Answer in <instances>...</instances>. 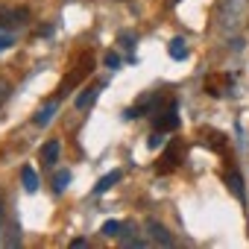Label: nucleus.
Wrapping results in <instances>:
<instances>
[{
	"mask_svg": "<svg viewBox=\"0 0 249 249\" xmlns=\"http://www.w3.org/2000/svg\"><path fill=\"white\" fill-rule=\"evenodd\" d=\"M246 12H249L246 0H220L217 3V27L231 36V33H237L243 27Z\"/></svg>",
	"mask_w": 249,
	"mask_h": 249,
	"instance_id": "f257e3e1",
	"label": "nucleus"
},
{
	"mask_svg": "<svg viewBox=\"0 0 249 249\" xmlns=\"http://www.w3.org/2000/svg\"><path fill=\"white\" fill-rule=\"evenodd\" d=\"M144 229H147V234H150V240H153V243H159V246H176V237H173V234L159 223V220H153V217H150V220L144 223Z\"/></svg>",
	"mask_w": 249,
	"mask_h": 249,
	"instance_id": "f03ea898",
	"label": "nucleus"
},
{
	"mask_svg": "<svg viewBox=\"0 0 249 249\" xmlns=\"http://www.w3.org/2000/svg\"><path fill=\"white\" fill-rule=\"evenodd\" d=\"M0 24H6V27H27L30 24V9L0 6Z\"/></svg>",
	"mask_w": 249,
	"mask_h": 249,
	"instance_id": "7ed1b4c3",
	"label": "nucleus"
},
{
	"mask_svg": "<svg viewBox=\"0 0 249 249\" xmlns=\"http://www.w3.org/2000/svg\"><path fill=\"white\" fill-rule=\"evenodd\" d=\"M179 156H182V144L179 141H173L167 150H164V156H161V164H159V173H170L176 164H179Z\"/></svg>",
	"mask_w": 249,
	"mask_h": 249,
	"instance_id": "20e7f679",
	"label": "nucleus"
},
{
	"mask_svg": "<svg viewBox=\"0 0 249 249\" xmlns=\"http://www.w3.org/2000/svg\"><path fill=\"white\" fill-rule=\"evenodd\" d=\"M41 161H44V167H56V161H59V141L56 138L41 147Z\"/></svg>",
	"mask_w": 249,
	"mask_h": 249,
	"instance_id": "39448f33",
	"label": "nucleus"
},
{
	"mask_svg": "<svg viewBox=\"0 0 249 249\" xmlns=\"http://www.w3.org/2000/svg\"><path fill=\"white\" fill-rule=\"evenodd\" d=\"M56 108H59V100H50L44 108H38V114L33 117V123H36V126H47V123L53 120V114H56Z\"/></svg>",
	"mask_w": 249,
	"mask_h": 249,
	"instance_id": "423d86ee",
	"label": "nucleus"
},
{
	"mask_svg": "<svg viewBox=\"0 0 249 249\" xmlns=\"http://www.w3.org/2000/svg\"><path fill=\"white\" fill-rule=\"evenodd\" d=\"M117 240H120V246H138V249L147 246V240H144L135 229H129V226H126V231H120V234H117Z\"/></svg>",
	"mask_w": 249,
	"mask_h": 249,
	"instance_id": "0eeeda50",
	"label": "nucleus"
},
{
	"mask_svg": "<svg viewBox=\"0 0 249 249\" xmlns=\"http://www.w3.org/2000/svg\"><path fill=\"white\" fill-rule=\"evenodd\" d=\"M100 88H103V85H91V88H85V91L76 97V108H88V106H94V100L100 97Z\"/></svg>",
	"mask_w": 249,
	"mask_h": 249,
	"instance_id": "6e6552de",
	"label": "nucleus"
},
{
	"mask_svg": "<svg viewBox=\"0 0 249 249\" xmlns=\"http://www.w3.org/2000/svg\"><path fill=\"white\" fill-rule=\"evenodd\" d=\"M176 123H179V117H176V106H170V108L164 111V117L156 123V126H159V132H167V129H176Z\"/></svg>",
	"mask_w": 249,
	"mask_h": 249,
	"instance_id": "1a4fd4ad",
	"label": "nucleus"
},
{
	"mask_svg": "<svg viewBox=\"0 0 249 249\" xmlns=\"http://www.w3.org/2000/svg\"><path fill=\"white\" fill-rule=\"evenodd\" d=\"M226 185L231 188V194H234V196H237L240 202L246 199V194H243V179H240V176H237L234 170H231V173H226Z\"/></svg>",
	"mask_w": 249,
	"mask_h": 249,
	"instance_id": "9d476101",
	"label": "nucleus"
},
{
	"mask_svg": "<svg viewBox=\"0 0 249 249\" xmlns=\"http://www.w3.org/2000/svg\"><path fill=\"white\" fill-rule=\"evenodd\" d=\"M21 179H24V191H30V194H33V191L38 188V176H36V170H33V167H24V170H21Z\"/></svg>",
	"mask_w": 249,
	"mask_h": 249,
	"instance_id": "9b49d317",
	"label": "nucleus"
},
{
	"mask_svg": "<svg viewBox=\"0 0 249 249\" xmlns=\"http://www.w3.org/2000/svg\"><path fill=\"white\" fill-rule=\"evenodd\" d=\"M170 56L173 59H185L188 56V41L185 38H173L170 41Z\"/></svg>",
	"mask_w": 249,
	"mask_h": 249,
	"instance_id": "f8f14e48",
	"label": "nucleus"
},
{
	"mask_svg": "<svg viewBox=\"0 0 249 249\" xmlns=\"http://www.w3.org/2000/svg\"><path fill=\"white\" fill-rule=\"evenodd\" d=\"M114 182H120V170H114V173H108V176H103V179L97 182V188H94V191H97V194H106V191H108V188H111Z\"/></svg>",
	"mask_w": 249,
	"mask_h": 249,
	"instance_id": "ddd939ff",
	"label": "nucleus"
},
{
	"mask_svg": "<svg viewBox=\"0 0 249 249\" xmlns=\"http://www.w3.org/2000/svg\"><path fill=\"white\" fill-rule=\"evenodd\" d=\"M68 182H71V173H68V170H59V173H56V179H53V191H56V194H62V191L68 188Z\"/></svg>",
	"mask_w": 249,
	"mask_h": 249,
	"instance_id": "4468645a",
	"label": "nucleus"
},
{
	"mask_svg": "<svg viewBox=\"0 0 249 249\" xmlns=\"http://www.w3.org/2000/svg\"><path fill=\"white\" fill-rule=\"evenodd\" d=\"M117 41H120V47H123V50H132V47H135V41H138V36H135V33H120V36H117Z\"/></svg>",
	"mask_w": 249,
	"mask_h": 249,
	"instance_id": "2eb2a0df",
	"label": "nucleus"
},
{
	"mask_svg": "<svg viewBox=\"0 0 249 249\" xmlns=\"http://www.w3.org/2000/svg\"><path fill=\"white\" fill-rule=\"evenodd\" d=\"M120 229H123V223H117V220L103 223V234H106V237H117V234H120Z\"/></svg>",
	"mask_w": 249,
	"mask_h": 249,
	"instance_id": "dca6fc26",
	"label": "nucleus"
},
{
	"mask_svg": "<svg viewBox=\"0 0 249 249\" xmlns=\"http://www.w3.org/2000/svg\"><path fill=\"white\" fill-rule=\"evenodd\" d=\"M106 68L117 71V68H120V56H117V53H106Z\"/></svg>",
	"mask_w": 249,
	"mask_h": 249,
	"instance_id": "f3484780",
	"label": "nucleus"
},
{
	"mask_svg": "<svg viewBox=\"0 0 249 249\" xmlns=\"http://www.w3.org/2000/svg\"><path fill=\"white\" fill-rule=\"evenodd\" d=\"M6 97H9V82H0V106L6 103Z\"/></svg>",
	"mask_w": 249,
	"mask_h": 249,
	"instance_id": "a211bd4d",
	"label": "nucleus"
},
{
	"mask_svg": "<svg viewBox=\"0 0 249 249\" xmlns=\"http://www.w3.org/2000/svg\"><path fill=\"white\" fill-rule=\"evenodd\" d=\"M9 44H12V36H9V33H0V50L9 47Z\"/></svg>",
	"mask_w": 249,
	"mask_h": 249,
	"instance_id": "6ab92c4d",
	"label": "nucleus"
},
{
	"mask_svg": "<svg viewBox=\"0 0 249 249\" xmlns=\"http://www.w3.org/2000/svg\"><path fill=\"white\" fill-rule=\"evenodd\" d=\"M71 246H76V249H82V246H88V240H85V237H76V240H73Z\"/></svg>",
	"mask_w": 249,
	"mask_h": 249,
	"instance_id": "aec40b11",
	"label": "nucleus"
}]
</instances>
